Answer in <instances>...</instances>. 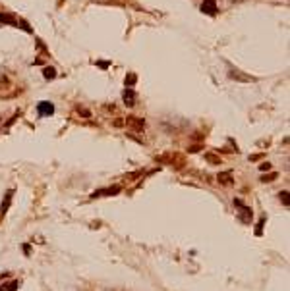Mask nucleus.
Wrapping results in <instances>:
<instances>
[{"label": "nucleus", "mask_w": 290, "mask_h": 291, "mask_svg": "<svg viewBox=\"0 0 290 291\" xmlns=\"http://www.w3.org/2000/svg\"><path fill=\"white\" fill-rule=\"evenodd\" d=\"M259 158H263V154H254V156H250V160H259Z\"/></svg>", "instance_id": "obj_19"}, {"label": "nucleus", "mask_w": 290, "mask_h": 291, "mask_svg": "<svg viewBox=\"0 0 290 291\" xmlns=\"http://www.w3.org/2000/svg\"><path fill=\"white\" fill-rule=\"evenodd\" d=\"M120 191V185H114V187H110V189H103V191H97L93 195V197H101V195H116Z\"/></svg>", "instance_id": "obj_7"}, {"label": "nucleus", "mask_w": 290, "mask_h": 291, "mask_svg": "<svg viewBox=\"0 0 290 291\" xmlns=\"http://www.w3.org/2000/svg\"><path fill=\"white\" fill-rule=\"evenodd\" d=\"M77 114H81L83 118H91V112H89L87 108H81V106H77Z\"/></svg>", "instance_id": "obj_14"}, {"label": "nucleus", "mask_w": 290, "mask_h": 291, "mask_svg": "<svg viewBox=\"0 0 290 291\" xmlns=\"http://www.w3.org/2000/svg\"><path fill=\"white\" fill-rule=\"evenodd\" d=\"M43 75H45L46 79H54V77H56V71H54V68H50V66L43 68Z\"/></svg>", "instance_id": "obj_9"}, {"label": "nucleus", "mask_w": 290, "mask_h": 291, "mask_svg": "<svg viewBox=\"0 0 290 291\" xmlns=\"http://www.w3.org/2000/svg\"><path fill=\"white\" fill-rule=\"evenodd\" d=\"M37 112H39V116H52L54 114V106H52L50 102H39V106H37Z\"/></svg>", "instance_id": "obj_2"}, {"label": "nucleus", "mask_w": 290, "mask_h": 291, "mask_svg": "<svg viewBox=\"0 0 290 291\" xmlns=\"http://www.w3.org/2000/svg\"><path fill=\"white\" fill-rule=\"evenodd\" d=\"M277 177H278V174H277V172H273V174H269V176H263V177H261V181H265V183H267V181H275Z\"/></svg>", "instance_id": "obj_13"}, {"label": "nucleus", "mask_w": 290, "mask_h": 291, "mask_svg": "<svg viewBox=\"0 0 290 291\" xmlns=\"http://www.w3.org/2000/svg\"><path fill=\"white\" fill-rule=\"evenodd\" d=\"M201 10L209 15H215L217 14V0H203V6Z\"/></svg>", "instance_id": "obj_3"}, {"label": "nucleus", "mask_w": 290, "mask_h": 291, "mask_svg": "<svg viewBox=\"0 0 290 291\" xmlns=\"http://www.w3.org/2000/svg\"><path fill=\"white\" fill-rule=\"evenodd\" d=\"M126 125H128V127H131L134 131H143L145 129V120L143 118H138V116H128V118H126Z\"/></svg>", "instance_id": "obj_1"}, {"label": "nucleus", "mask_w": 290, "mask_h": 291, "mask_svg": "<svg viewBox=\"0 0 290 291\" xmlns=\"http://www.w3.org/2000/svg\"><path fill=\"white\" fill-rule=\"evenodd\" d=\"M15 287H18V282H12V283H10V287H8L6 291H15Z\"/></svg>", "instance_id": "obj_18"}, {"label": "nucleus", "mask_w": 290, "mask_h": 291, "mask_svg": "<svg viewBox=\"0 0 290 291\" xmlns=\"http://www.w3.org/2000/svg\"><path fill=\"white\" fill-rule=\"evenodd\" d=\"M201 150V145H193V147H189V152H199Z\"/></svg>", "instance_id": "obj_16"}, {"label": "nucleus", "mask_w": 290, "mask_h": 291, "mask_svg": "<svg viewBox=\"0 0 290 291\" xmlns=\"http://www.w3.org/2000/svg\"><path fill=\"white\" fill-rule=\"evenodd\" d=\"M135 81H138V75H135V73H128V75H126V87H134Z\"/></svg>", "instance_id": "obj_10"}, {"label": "nucleus", "mask_w": 290, "mask_h": 291, "mask_svg": "<svg viewBox=\"0 0 290 291\" xmlns=\"http://www.w3.org/2000/svg\"><path fill=\"white\" fill-rule=\"evenodd\" d=\"M12 193H14V191H8V195H6V200L2 203V212H6V210H8V204H10V200H12Z\"/></svg>", "instance_id": "obj_11"}, {"label": "nucleus", "mask_w": 290, "mask_h": 291, "mask_svg": "<svg viewBox=\"0 0 290 291\" xmlns=\"http://www.w3.org/2000/svg\"><path fill=\"white\" fill-rule=\"evenodd\" d=\"M112 124H114V125H122V124H124V121H122V120H120V118H116V120L112 121Z\"/></svg>", "instance_id": "obj_20"}, {"label": "nucleus", "mask_w": 290, "mask_h": 291, "mask_svg": "<svg viewBox=\"0 0 290 291\" xmlns=\"http://www.w3.org/2000/svg\"><path fill=\"white\" fill-rule=\"evenodd\" d=\"M259 170H261V172H265V170H271V164H269V162H267V164H261V166H259Z\"/></svg>", "instance_id": "obj_17"}, {"label": "nucleus", "mask_w": 290, "mask_h": 291, "mask_svg": "<svg viewBox=\"0 0 290 291\" xmlns=\"http://www.w3.org/2000/svg\"><path fill=\"white\" fill-rule=\"evenodd\" d=\"M230 77H232V79H238V81H244V83H250V81H254V77H250V75H244V73H240V71H230Z\"/></svg>", "instance_id": "obj_6"}, {"label": "nucleus", "mask_w": 290, "mask_h": 291, "mask_svg": "<svg viewBox=\"0 0 290 291\" xmlns=\"http://www.w3.org/2000/svg\"><path fill=\"white\" fill-rule=\"evenodd\" d=\"M15 21H18V19H15L12 14H0V23H14L15 25Z\"/></svg>", "instance_id": "obj_8"}, {"label": "nucleus", "mask_w": 290, "mask_h": 291, "mask_svg": "<svg viewBox=\"0 0 290 291\" xmlns=\"http://www.w3.org/2000/svg\"><path fill=\"white\" fill-rule=\"evenodd\" d=\"M281 200H284V204H290V200H288V191H281Z\"/></svg>", "instance_id": "obj_15"}, {"label": "nucleus", "mask_w": 290, "mask_h": 291, "mask_svg": "<svg viewBox=\"0 0 290 291\" xmlns=\"http://www.w3.org/2000/svg\"><path fill=\"white\" fill-rule=\"evenodd\" d=\"M219 181L220 183H223V185H232V183H234V179H232V174L230 172H224V174H219Z\"/></svg>", "instance_id": "obj_5"}, {"label": "nucleus", "mask_w": 290, "mask_h": 291, "mask_svg": "<svg viewBox=\"0 0 290 291\" xmlns=\"http://www.w3.org/2000/svg\"><path fill=\"white\" fill-rule=\"evenodd\" d=\"M122 97H124V104H126V106H134V104H135V100H134L135 94H134V91H131V89H126Z\"/></svg>", "instance_id": "obj_4"}, {"label": "nucleus", "mask_w": 290, "mask_h": 291, "mask_svg": "<svg viewBox=\"0 0 290 291\" xmlns=\"http://www.w3.org/2000/svg\"><path fill=\"white\" fill-rule=\"evenodd\" d=\"M205 160H209L211 164H220V158L217 154H205Z\"/></svg>", "instance_id": "obj_12"}]
</instances>
